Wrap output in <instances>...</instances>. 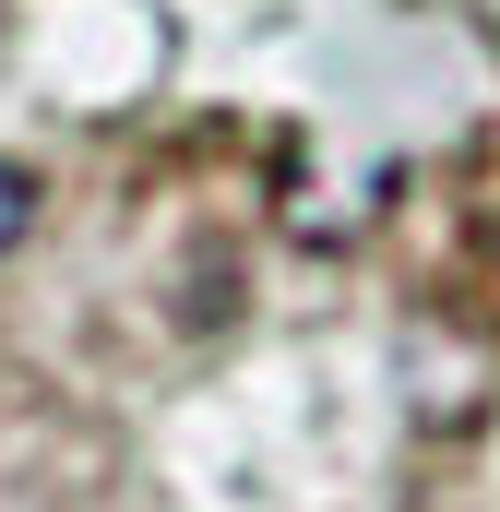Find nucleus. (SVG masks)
<instances>
[{
	"label": "nucleus",
	"instance_id": "1",
	"mask_svg": "<svg viewBox=\"0 0 500 512\" xmlns=\"http://www.w3.org/2000/svg\"><path fill=\"white\" fill-rule=\"evenodd\" d=\"M24 227H36V167H12V155H0V262L24 251Z\"/></svg>",
	"mask_w": 500,
	"mask_h": 512
}]
</instances>
